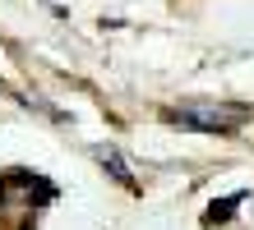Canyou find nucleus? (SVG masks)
I'll return each mask as SVG.
<instances>
[{"instance_id":"f257e3e1","label":"nucleus","mask_w":254,"mask_h":230,"mask_svg":"<svg viewBox=\"0 0 254 230\" xmlns=\"http://www.w3.org/2000/svg\"><path fill=\"white\" fill-rule=\"evenodd\" d=\"M167 125H181V129H194V134H236L250 120L245 106H231V101H185V106H167L162 111Z\"/></svg>"},{"instance_id":"f03ea898","label":"nucleus","mask_w":254,"mask_h":230,"mask_svg":"<svg viewBox=\"0 0 254 230\" xmlns=\"http://www.w3.org/2000/svg\"><path fill=\"white\" fill-rule=\"evenodd\" d=\"M14 193L23 198V207H28V212H37V207L56 203V184H51V180H42L37 171H5V175H0V203L14 207Z\"/></svg>"},{"instance_id":"7ed1b4c3","label":"nucleus","mask_w":254,"mask_h":230,"mask_svg":"<svg viewBox=\"0 0 254 230\" xmlns=\"http://www.w3.org/2000/svg\"><path fill=\"white\" fill-rule=\"evenodd\" d=\"M93 157L102 161V171H107V175H111L116 184H125V189H134V175H129V166L121 161V152H116L111 143H97V147H93Z\"/></svg>"},{"instance_id":"20e7f679","label":"nucleus","mask_w":254,"mask_h":230,"mask_svg":"<svg viewBox=\"0 0 254 230\" xmlns=\"http://www.w3.org/2000/svg\"><path fill=\"white\" fill-rule=\"evenodd\" d=\"M245 189H236V193H227V198H213V203H208V217H203V226H227L231 217H236V207L245 203Z\"/></svg>"}]
</instances>
